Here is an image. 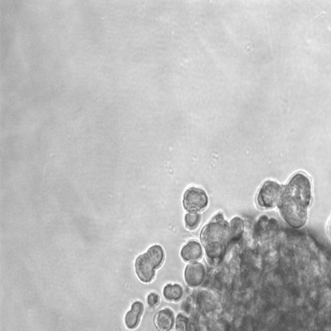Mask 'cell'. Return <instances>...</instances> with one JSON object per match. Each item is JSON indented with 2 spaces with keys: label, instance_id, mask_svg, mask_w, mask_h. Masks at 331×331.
Instances as JSON below:
<instances>
[{
  "label": "cell",
  "instance_id": "obj_1",
  "mask_svg": "<svg viewBox=\"0 0 331 331\" xmlns=\"http://www.w3.org/2000/svg\"><path fill=\"white\" fill-rule=\"evenodd\" d=\"M312 199L313 187L309 177L303 172L296 173L284 188L278 205L284 222L294 229L304 227Z\"/></svg>",
  "mask_w": 331,
  "mask_h": 331
},
{
  "label": "cell",
  "instance_id": "obj_2",
  "mask_svg": "<svg viewBox=\"0 0 331 331\" xmlns=\"http://www.w3.org/2000/svg\"><path fill=\"white\" fill-rule=\"evenodd\" d=\"M200 239L208 264L212 266L219 265L224 260L231 242L229 224L224 213L218 212L203 228Z\"/></svg>",
  "mask_w": 331,
  "mask_h": 331
},
{
  "label": "cell",
  "instance_id": "obj_3",
  "mask_svg": "<svg viewBox=\"0 0 331 331\" xmlns=\"http://www.w3.org/2000/svg\"><path fill=\"white\" fill-rule=\"evenodd\" d=\"M282 185L278 182L267 180L258 192L257 203L261 208L271 210L279 205L283 193Z\"/></svg>",
  "mask_w": 331,
  "mask_h": 331
},
{
  "label": "cell",
  "instance_id": "obj_4",
  "mask_svg": "<svg viewBox=\"0 0 331 331\" xmlns=\"http://www.w3.org/2000/svg\"><path fill=\"white\" fill-rule=\"evenodd\" d=\"M183 207L188 212H200L208 205V197L205 190L200 188L190 187L183 196Z\"/></svg>",
  "mask_w": 331,
  "mask_h": 331
},
{
  "label": "cell",
  "instance_id": "obj_5",
  "mask_svg": "<svg viewBox=\"0 0 331 331\" xmlns=\"http://www.w3.org/2000/svg\"><path fill=\"white\" fill-rule=\"evenodd\" d=\"M135 273L142 283L151 282L156 276V267L146 252L138 256L135 263Z\"/></svg>",
  "mask_w": 331,
  "mask_h": 331
},
{
  "label": "cell",
  "instance_id": "obj_6",
  "mask_svg": "<svg viewBox=\"0 0 331 331\" xmlns=\"http://www.w3.org/2000/svg\"><path fill=\"white\" fill-rule=\"evenodd\" d=\"M206 274L205 265L200 262H192L185 268V283L190 287H199L205 281Z\"/></svg>",
  "mask_w": 331,
  "mask_h": 331
},
{
  "label": "cell",
  "instance_id": "obj_7",
  "mask_svg": "<svg viewBox=\"0 0 331 331\" xmlns=\"http://www.w3.org/2000/svg\"><path fill=\"white\" fill-rule=\"evenodd\" d=\"M144 306L140 301H135L131 305L130 311L124 317V324L128 329L133 330L138 327L140 318L144 313Z\"/></svg>",
  "mask_w": 331,
  "mask_h": 331
},
{
  "label": "cell",
  "instance_id": "obj_8",
  "mask_svg": "<svg viewBox=\"0 0 331 331\" xmlns=\"http://www.w3.org/2000/svg\"><path fill=\"white\" fill-rule=\"evenodd\" d=\"M203 248L196 240H190L180 250V257L185 262H196L203 256Z\"/></svg>",
  "mask_w": 331,
  "mask_h": 331
},
{
  "label": "cell",
  "instance_id": "obj_9",
  "mask_svg": "<svg viewBox=\"0 0 331 331\" xmlns=\"http://www.w3.org/2000/svg\"><path fill=\"white\" fill-rule=\"evenodd\" d=\"M174 313L172 310L166 308L155 316L154 323L159 331H170L175 324Z\"/></svg>",
  "mask_w": 331,
  "mask_h": 331
},
{
  "label": "cell",
  "instance_id": "obj_10",
  "mask_svg": "<svg viewBox=\"0 0 331 331\" xmlns=\"http://www.w3.org/2000/svg\"><path fill=\"white\" fill-rule=\"evenodd\" d=\"M184 290L179 284H167L164 286L163 295L164 299L168 302H178L181 299Z\"/></svg>",
  "mask_w": 331,
  "mask_h": 331
},
{
  "label": "cell",
  "instance_id": "obj_11",
  "mask_svg": "<svg viewBox=\"0 0 331 331\" xmlns=\"http://www.w3.org/2000/svg\"><path fill=\"white\" fill-rule=\"evenodd\" d=\"M245 230L243 220L239 217H235L229 224L230 237L231 241H238L243 237Z\"/></svg>",
  "mask_w": 331,
  "mask_h": 331
},
{
  "label": "cell",
  "instance_id": "obj_12",
  "mask_svg": "<svg viewBox=\"0 0 331 331\" xmlns=\"http://www.w3.org/2000/svg\"><path fill=\"white\" fill-rule=\"evenodd\" d=\"M146 253L150 260L154 263L156 269H159L163 264L164 260V252L161 246L156 245L151 246L147 250Z\"/></svg>",
  "mask_w": 331,
  "mask_h": 331
},
{
  "label": "cell",
  "instance_id": "obj_13",
  "mask_svg": "<svg viewBox=\"0 0 331 331\" xmlns=\"http://www.w3.org/2000/svg\"><path fill=\"white\" fill-rule=\"evenodd\" d=\"M194 324L187 316L182 314H178L174 324V331H192Z\"/></svg>",
  "mask_w": 331,
  "mask_h": 331
},
{
  "label": "cell",
  "instance_id": "obj_14",
  "mask_svg": "<svg viewBox=\"0 0 331 331\" xmlns=\"http://www.w3.org/2000/svg\"><path fill=\"white\" fill-rule=\"evenodd\" d=\"M201 219V215L198 212H191L188 213L185 217V226L190 231L196 229L200 224Z\"/></svg>",
  "mask_w": 331,
  "mask_h": 331
},
{
  "label": "cell",
  "instance_id": "obj_15",
  "mask_svg": "<svg viewBox=\"0 0 331 331\" xmlns=\"http://www.w3.org/2000/svg\"><path fill=\"white\" fill-rule=\"evenodd\" d=\"M160 302V297L156 292H152L148 296L147 304L150 307H155L159 305Z\"/></svg>",
  "mask_w": 331,
  "mask_h": 331
},
{
  "label": "cell",
  "instance_id": "obj_16",
  "mask_svg": "<svg viewBox=\"0 0 331 331\" xmlns=\"http://www.w3.org/2000/svg\"><path fill=\"white\" fill-rule=\"evenodd\" d=\"M328 234H329V236L330 237V238H331V220H330V222L329 223V225H328Z\"/></svg>",
  "mask_w": 331,
  "mask_h": 331
},
{
  "label": "cell",
  "instance_id": "obj_17",
  "mask_svg": "<svg viewBox=\"0 0 331 331\" xmlns=\"http://www.w3.org/2000/svg\"><path fill=\"white\" fill-rule=\"evenodd\" d=\"M192 331H197L196 328V327H195L194 328V329H193V330H192Z\"/></svg>",
  "mask_w": 331,
  "mask_h": 331
},
{
  "label": "cell",
  "instance_id": "obj_18",
  "mask_svg": "<svg viewBox=\"0 0 331 331\" xmlns=\"http://www.w3.org/2000/svg\"><path fill=\"white\" fill-rule=\"evenodd\" d=\"M170 331H172V330H170Z\"/></svg>",
  "mask_w": 331,
  "mask_h": 331
}]
</instances>
